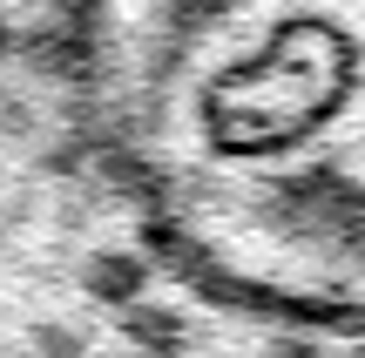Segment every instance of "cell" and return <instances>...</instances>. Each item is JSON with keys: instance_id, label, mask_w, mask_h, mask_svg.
I'll return each mask as SVG.
<instances>
[{"instance_id": "cell-1", "label": "cell", "mask_w": 365, "mask_h": 358, "mask_svg": "<svg viewBox=\"0 0 365 358\" xmlns=\"http://www.w3.org/2000/svg\"><path fill=\"white\" fill-rule=\"evenodd\" d=\"M75 41L115 176L210 291L365 325V0H81Z\"/></svg>"}]
</instances>
